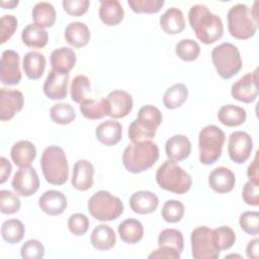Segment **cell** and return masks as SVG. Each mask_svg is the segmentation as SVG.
<instances>
[{
  "label": "cell",
  "mask_w": 259,
  "mask_h": 259,
  "mask_svg": "<svg viewBox=\"0 0 259 259\" xmlns=\"http://www.w3.org/2000/svg\"><path fill=\"white\" fill-rule=\"evenodd\" d=\"M175 53L182 61L192 62L198 58L200 54V47L197 41L190 38H185L176 44Z\"/></svg>",
  "instance_id": "cell-38"
},
{
  "label": "cell",
  "mask_w": 259,
  "mask_h": 259,
  "mask_svg": "<svg viewBox=\"0 0 259 259\" xmlns=\"http://www.w3.org/2000/svg\"><path fill=\"white\" fill-rule=\"evenodd\" d=\"M0 28H1L0 44H4L6 40H8L14 34V32L17 28L16 17L11 14L3 15L0 20Z\"/></svg>",
  "instance_id": "cell-49"
},
{
  "label": "cell",
  "mask_w": 259,
  "mask_h": 259,
  "mask_svg": "<svg viewBox=\"0 0 259 259\" xmlns=\"http://www.w3.org/2000/svg\"><path fill=\"white\" fill-rule=\"evenodd\" d=\"M40 209L49 215H59L65 211L68 202L67 197L61 191L47 190L38 199Z\"/></svg>",
  "instance_id": "cell-18"
},
{
  "label": "cell",
  "mask_w": 259,
  "mask_h": 259,
  "mask_svg": "<svg viewBox=\"0 0 259 259\" xmlns=\"http://www.w3.org/2000/svg\"><path fill=\"white\" fill-rule=\"evenodd\" d=\"M89 219L83 213H73L68 220L69 231L75 236H83L89 228Z\"/></svg>",
  "instance_id": "cell-48"
},
{
  "label": "cell",
  "mask_w": 259,
  "mask_h": 259,
  "mask_svg": "<svg viewBox=\"0 0 259 259\" xmlns=\"http://www.w3.org/2000/svg\"><path fill=\"white\" fill-rule=\"evenodd\" d=\"M188 20L196 37L205 45L213 44L223 36L224 25L221 17L211 13L205 5H193L189 9Z\"/></svg>",
  "instance_id": "cell-1"
},
{
  "label": "cell",
  "mask_w": 259,
  "mask_h": 259,
  "mask_svg": "<svg viewBox=\"0 0 259 259\" xmlns=\"http://www.w3.org/2000/svg\"><path fill=\"white\" fill-rule=\"evenodd\" d=\"M79 109L82 115L88 119H100L107 115V108L104 98H101L100 100L85 99L80 103Z\"/></svg>",
  "instance_id": "cell-37"
},
{
  "label": "cell",
  "mask_w": 259,
  "mask_h": 259,
  "mask_svg": "<svg viewBox=\"0 0 259 259\" xmlns=\"http://www.w3.org/2000/svg\"><path fill=\"white\" fill-rule=\"evenodd\" d=\"M12 171V166L10 162L5 158H0V183L3 184L9 177L10 173Z\"/></svg>",
  "instance_id": "cell-53"
},
{
  "label": "cell",
  "mask_w": 259,
  "mask_h": 259,
  "mask_svg": "<svg viewBox=\"0 0 259 259\" xmlns=\"http://www.w3.org/2000/svg\"><path fill=\"white\" fill-rule=\"evenodd\" d=\"M212 231H213V240L220 252L223 250L230 249L234 245L236 241V234L233 231V229L227 226H222Z\"/></svg>",
  "instance_id": "cell-42"
},
{
  "label": "cell",
  "mask_w": 259,
  "mask_h": 259,
  "mask_svg": "<svg viewBox=\"0 0 259 259\" xmlns=\"http://www.w3.org/2000/svg\"><path fill=\"white\" fill-rule=\"evenodd\" d=\"M50 63L53 70L69 73L76 64V54L73 49L62 47L51 53Z\"/></svg>",
  "instance_id": "cell-25"
},
{
  "label": "cell",
  "mask_w": 259,
  "mask_h": 259,
  "mask_svg": "<svg viewBox=\"0 0 259 259\" xmlns=\"http://www.w3.org/2000/svg\"><path fill=\"white\" fill-rule=\"evenodd\" d=\"M18 1L16 0H11V1H2L1 2V6L4 8V9H13L15 6L18 5Z\"/></svg>",
  "instance_id": "cell-56"
},
{
  "label": "cell",
  "mask_w": 259,
  "mask_h": 259,
  "mask_svg": "<svg viewBox=\"0 0 259 259\" xmlns=\"http://www.w3.org/2000/svg\"><path fill=\"white\" fill-rule=\"evenodd\" d=\"M20 255L24 259H41L45 256V247L38 240L31 239L21 246Z\"/></svg>",
  "instance_id": "cell-47"
},
{
  "label": "cell",
  "mask_w": 259,
  "mask_h": 259,
  "mask_svg": "<svg viewBox=\"0 0 259 259\" xmlns=\"http://www.w3.org/2000/svg\"><path fill=\"white\" fill-rule=\"evenodd\" d=\"M24 233V226L22 222L17 219H10L2 224L1 236L3 240L9 244L19 243L22 240Z\"/></svg>",
  "instance_id": "cell-36"
},
{
  "label": "cell",
  "mask_w": 259,
  "mask_h": 259,
  "mask_svg": "<svg viewBox=\"0 0 259 259\" xmlns=\"http://www.w3.org/2000/svg\"><path fill=\"white\" fill-rule=\"evenodd\" d=\"M128 6L136 13H157L165 4L164 0H127Z\"/></svg>",
  "instance_id": "cell-44"
},
{
  "label": "cell",
  "mask_w": 259,
  "mask_h": 259,
  "mask_svg": "<svg viewBox=\"0 0 259 259\" xmlns=\"http://www.w3.org/2000/svg\"><path fill=\"white\" fill-rule=\"evenodd\" d=\"M160 26L168 34H177L185 28V19L179 8H168L160 16Z\"/></svg>",
  "instance_id": "cell-26"
},
{
  "label": "cell",
  "mask_w": 259,
  "mask_h": 259,
  "mask_svg": "<svg viewBox=\"0 0 259 259\" xmlns=\"http://www.w3.org/2000/svg\"><path fill=\"white\" fill-rule=\"evenodd\" d=\"M247 175L250 181H253L255 183H259V170H258V155L256 153L254 160L249 165L247 169Z\"/></svg>",
  "instance_id": "cell-54"
},
{
  "label": "cell",
  "mask_w": 259,
  "mask_h": 259,
  "mask_svg": "<svg viewBox=\"0 0 259 259\" xmlns=\"http://www.w3.org/2000/svg\"><path fill=\"white\" fill-rule=\"evenodd\" d=\"M95 136L97 140L105 146L116 145L122 137L121 124L114 120L108 119L101 122L95 130Z\"/></svg>",
  "instance_id": "cell-24"
},
{
  "label": "cell",
  "mask_w": 259,
  "mask_h": 259,
  "mask_svg": "<svg viewBox=\"0 0 259 259\" xmlns=\"http://www.w3.org/2000/svg\"><path fill=\"white\" fill-rule=\"evenodd\" d=\"M19 55L15 51L6 50L2 53L0 61V80L4 85H17L21 80L19 69Z\"/></svg>",
  "instance_id": "cell-13"
},
{
  "label": "cell",
  "mask_w": 259,
  "mask_h": 259,
  "mask_svg": "<svg viewBox=\"0 0 259 259\" xmlns=\"http://www.w3.org/2000/svg\"><path fill=\"white\" fill-rule=\"evenodd\" d=\"M24 104L23 94L19 90L0 89V118L1 120L11 119L16 112L20 111Z\"/></svg>",
  "instance_id": "cell-17"
},
{
  "label": "cell",
  "mask_w": 259,
  "mask_h": 259,
  "mask_svg": "<svg viewBox=\"0 0 259 259\" xmlns=\"http://www.w3.org/2000/svg\"><path fill=\"white\" fill-rule=\"evenodd\" d=\"M14 191L21 196H30L34 194L39 187V179L34 168H19L11 181Z\"/></svg>",
  "instance_id": "cell-14"
},
{
  "label": "cell",
  "mask_w": 259,
  "mask_h": 259,
  "mask_svg": "<svg viewBox=\"0 0 259 259\" xmlns=\"http://www.w3.org/2000/svg\"><path fill=\"white\" fill-rule=\"evenodd\" d=\"M159 158V148L152 141L132 143L122 154V164L131 173H141L151 168Z\"/></svg>",
  "instance_id": "cell-2"
},
{
  "label": "cell",
  "mask_w": 259,
  "mask_h": 259,
  "mask_svg": "<svg viewBox=\"0 0 259 259\" xmlns=\"http://www.w3.org/2000/svg\"><path fill=\"white\" fill-rule=\"evenodd\" d=\"M213 66L223 79H231L242 69V59L236 46L231 42H223L211 52Z\"/></svg>",
  "instance_id": "cell-8"
},
{
  "label": "cell",
  "mask_w": 259,
  "mask_h": 259,
  "mask_svg": "<svg viewBox=\"0 0 259 259\" xmlns=\"http://www.w3.org/2000/svg\"><path fill=\"white\" fill-rule=\"evenodd\" d=\"M242 197L245 203L253 206L259 205V183L248 181L245 183L242 191Z\"/></svg>",
  "instance_id": "cell-51"
},
{
  "label": "cell",
  "mask_w": 259,
  "mask_h": 259,
  "mask_svg": "<svg viewBox=\"0 0 259 259\" xmlns=\"http://www.w3.org/2000/svg\"><path fill=\"white\" fill-rule=\"evenodd\" d=\"M235 183V174L232 170L224 166L213 169L208 175V184L210 188L218 193H227L232 191Z\"/></svg>",
  "instance_id": "cell-20"
},
{
  "label": "cell",
  "mask_w": 259,
  "mask_h": 259,
  "mask_svg": "<svg viewBox=\"0 0 259 259\" xmlns=\"http://www.w3.org/2000/svg\"><path fill=\"white\" fill-rule=\"evenodd\" d=\"M11 159L13 163L19 168L30 167L36 156L35 146L29 141H18L16 142L10 151Z\"/></svg>",
  "instance_id": "cell-23"
},
{
  "label": "cell",
  "mask_w": 259,
  "mask_h": 259,
  "mask_svg": "<svg viewBox=\"0 0 259 259\" xmlns=\"http://www.w3.org/2000/svg\"><path fill=\"white\" fill-rule=\"evenodd\" d=\"M90 91V81L85 75H77L71 83V98L76 103H81L86 99V94Z\"/></svg>",
  "instance_id": "cell-43"
},
{
  "label": "cell",
  "mask_w": 259,
  "mask_h": 259,
  "mask_svg": "<svg viewBox=\"0 0 259 259\" xmlns=\"http://www.w3.org/2000/svg\"><path fill=\"white\" fill-rule=\"evenodd\" d=\"M69 73L51 70L44 83V92L52 100H61L68 94Z\"/></svg>",
  "instance_id": "cell-16"
},
{
  "label": "cell",
  "mask_w": 259,
  "mask_h": 259,
  "mask_svg": "<svg viewBox=\"0 0 259 259\" xmlns=\"http://www.w3.org/2000/svg\"><path fill=\"white\" fill-rule=\"evenodd\" d=\"M188 89L183 83H176L169 87L163 96V103L168 109L180 107L187 99Z\"/></svg>",
  "instance_id": "cell-35"
},
{
  "label": "cell",
  "mask_w": 259,
  "mask_h": 259,
  "mask_svg": "<svg viewBox=\"0 0 259 259\" xmlns=\"http://www.w3.org/2000/svg\"><path fill=\"white\" fill-rule=\"evenodd\" d=\"M149 258H166V259H179L180 253L169 246H159L158 249L153 251Z\"/></svg>",
  "instance_id": "cell-52"
},
{
  "label": "cell",
  "mask_w": 259,
  "mask_h": 259,
  "mask_svg": "<svg viewBox=\"0 0 259 259\" xmlns=\"http://www.w3.org/2000/svg\"><path fill=\"white\" fill-rule=\"evenodd\" d=\"M257 1L253 8L246 4H236L229 9L228 12V29L230 34L237 39H248L252 37L258 26Z\"/></svg>",
  "instance_id": "cell-3"
},
{
  "label": "cell",
  "mask_w": 259,
  "mask_h": 259,
  "mask_svg": "<svg viewBox=\"0 0 259 259\" xmlns=\"http://www.w3.org/2000/svg\"><path fill=\"white\" fill-rule=\"evenodd\" d=\"M184 205L181 201L175 200V199H170L167 200L163 207H162V218L164 219L165 222L167 223H178L182 220L184 215Z\"/></svg>",
  "instance_id": "cell-41"
},
{
  "label": "cell",
  "mask_w": 259,
  "mask_h": 259,
  "mask_svg": "<svg viewBox=\"0 0 259 259\" xmlns=\"http://www.w3.org/2000/svg\"><path fill=\"white\" fill-rule=\"evenodd\" d=\"M90 30L88 26L80 21L69 23L65 28L66 41L74 48H83L90 40Z\"/></svg>",
  "instance_id": "cell-28"
},
{
  "label": "cell",
  "mask_w": 259,
  "mask_h": 259,
  "mask_svg": "<svg viewBox=\"0 0 259 259\" xmlns=\"http://www.w3.org/2000/svg\"><path fill=\"white\" fill-rule=\"evenodd\" d=\"M166 155L169 160L180 162L188 158L191 153V143L186 136L175 135L169 138L165 144Z\"/></svg>",
  "instance_id": "cell-21"
},
{
  "label": "cell",
  "mask_w": 259,
  "mask_h": 259,
  "mask_svg": "<svg viewBox=\"0 0 259 259\" xmlns=\"http://www.w3.org/2000/svg\"><path fill=\"white\" fill-rule=\"evenodd\" d=\"M124 11L118 0H101L99 17L101 21L109 26L117 25L123 19Z\"/></svg>",
  "instance_id": "cell-27"
},
{
  "label": "cell",
  "mask_w": 259,
  "mask_h": 259,
  "mask_svg": "<svg viewBox=\"0 0 259 259\" xmlns=\"http://www.w3.org/2000/svg\"><path fill=\"white\" fill-rule=\"evenodd\" d=\"M226 135L223 130L214 124L204 126L198 135L199 161L203 165L215 163L221 155Z\"/></svg>",
  "instance_id": "cell-7"
},
{
  "label": "cell",
  "mask_w": 259,
  "mask_h": 259,
  "mask_svg": "<svg viewBox=\"0 0 259 259\" xmlns=\"http://www.w3.org/2000/svg\"><path fill=\"white\" fill-rule=\"evenodd\" d=\"M246 110L238 105L227 104L222 106L218 112L219 120L227 126H238L245 122Z\"/></svg>",
  "instance_id": "cell-33"
},
{
  "label": "cell",
  "mask_w": 259,
  "mask_h": 259,
  "mask_svg": "<svg viewBox=\"0 0 259 259\" xmlns=\"http://www.w3.org/2000/svg\"><path fill=\"white\" fill-rule=\"evenodd\" d=\"M32 19L41 27H52L56 22V10L49 2H38L32 8Z\"/></svg>",
  "instance_id": "cell-34"
},
{
  "label": "cell",
  "mask_w": 259,
  "mask_h": 259,
  "mask_svg": "<svg viewBox=\"0 0 259 259\" xmlns=\"http://www.w3.org/2000/svg\"><path fill=\"white\" fill-rule=\"evenodd\" d=\"M116 237L114 231L107 225H98L91 233L90 242L99 251H106L115 245Z\"/></svg>",
  "instance_id": "cell-30"
},
{
  "label": "cell",
  "mask_w": 259,
  "mask_h": 259,
  "mask_svg": "<svg viewBox=\"0 0 259 259\" xmlns=\"http://www.w3.org/2000/svg\"><path fill=\"white\" fill-rule=\"evenodd\" d=\"M253 141L251 136L242 131H237L229 136L228 153L231 160L237 164L245 163L252 152Z\"/></svg>",
  "instance_id": "cell-11"
},
{
  "label": "cell",
  "mask_w": 259,
  "mask_h": 259,
  "mask_svg": "<svg viewBox=\"0 0 259 259\" xmlns=\"http://www.w3.org/2000/svg\"><path fill=\"white\" fill-rule=\"evenodd\" d=\"M259 93L258 90V69L254 72L247 73L239 80H237L231 88V94L234 99L244 102L251 103L255 101Z\"/></svg>",
  "instance_id": "cell-12"
},
{
  "label": "cell",
  "mask_w": 259,
  "mask_h": 259,
  "mask_svg": "<svg viewBox=\"0 0 259 259\" xmlns=\"http://www.w3.org/2000/svg\"><path fill=\"white\" fill-rule=\"evenodd\" d=\"M107 108V116L120 118L126 116L133 109V98L123 90H113L104 98Z\"/></svg>",
  "instance_id": "cell-15"
},
{
  "label": "cell",
  "mask_w": 259,
  "mask_h": 259,
  "mask_svg": "<svg viewBox=\"0 0 259 259\" xmlns=\"http://www.w3.org/2000/svg\"><path fill=\"white\" fill-rule=\"evenodd\" d=\"M247 257L250 259H257L259 255V240L257 238L251 240L246 248Z\"/></svg>",
  "instance_id": "cell-55"
},
{
  "label": "cell",
  "mask_w": 259,
  "mask_h": 259,
  "mask_svg": "<svg viewBox=\"0 0 259 259\" xmlns=\"http://www.w3.org/2000/svg\"><path fill=\"white\" fill-rule=\"evenodd\" d=\"M21 39L25 46L31 49H41L49 40L47 30L38 24L31 23L26 25L21 32Z\"/></svg>",
  "instance_id": "cell-31"
},
{
  "label": "cell",
  "mask_w": 259,
  "mask_h": 259,
  "mask_svg": "<svg viewBox=\"0 0 259 259\" xmlns=\"http://www.w3.org/2000/svg\"><path fill=\"white\" fill-rule=\"evenodd\" d=\"M88 211L100 222H109L117 219L123 212L121 200L106 190H99L88 200Z\"/></svg>",
  "instance_id": "cell-9"
},
{
  "label": "cell",
  "mask_w": 259,
  "mask_h": 259,
  "mask_svg": "<svg viewBox=\"0 0 259 259\" xmlns=\"http://www.w3.org/2000/svg\"><path fill=\"white\" fill-rule=\"evenodd\" d=\"M62 5L69 15L81 16L87 12L90 2L88 0H64Z\"/></svg>",
  "instance_id": "cell-50"
},
{
  "label": "cell",
  "mask_w": 259,
  "mask_h": 259,
  "mask_svg": "<svg viewBox=\"0 0 259 259\" xmlns=\"http://www.w3.org/2000/svg\"><path fill=\"white\" fill-rule=\"evenodd\" d=\"M156 181L162 189L176 194L186 193L192 185L190 175L171 160H166L157 169Z\"/></svg>",
  "instance_id": "cell-6"
},
{
  "label": "cell",
  "mask_w": 259,
  "mask_h": 259,
  "mask_svg": "<svg viewBox=\"0 0 259 259\" xmlns=\"http://www.w3.org/2000/svg\"><path fill=\"white\" fill-rule=\"evenodd\" d=\"M20 209V199L19 197L9 191L1 190L0 191V210L4 214H12L17 212Z\"/></svg>",
  "instance_id": "cell-45"
},
{
  "label": "cell",
  "mask_w": 259,
  "mask_h": 259,
  "mask_svg": "<svg viewBox=\"0 0 259 259\" xmlns=\"http://www.w3.org/2000/svg\"><path fill=\"white\" fill-rule=\"evenodd\" d=\"M241 229L249 235L259 234V213L257 211H245L239 218Z\"/></svg>",
  "instance_id": "cell-46"
},
{
  "label": "cell",
  "mask_w": 259,
  "mask_h": 259,
  "mask_svg": "<svg viewBox=\"0 0 259 259\" xmlns=\"http://www.w3.org/2000/svg\"><path fill=\"white\" fill-rule=\"evenodd\" d=\"M94 167L87 160H78L74 164L72 174V185L80 191H85L93 185Z\"/></svg>",
  "instance_id": "cell-19"
},
{
  "label": "cell",
  "mask_w": 259,
  "mask_h": 259,
  "mask_svg": "<svg viewBox=\"0 0 259 259\" xmlns=\"http://www.w3.org/2000/svg\"><path fill=\"white\" fill-rule=\"evenodd\" d=\"M162 113L154 105L140 108L137 118L128 126V138L133 143L150 141L156 135L157 127L162 123Z\"/></svg>",
  "instance_id": "cell-5"
},
{
  "label": "cell",
  "mask_w": 259,
  "mask_h": 259,
  "mask_svg": "<svg viewBox=\"0 0 259 259\" xmlns=\"http://www.w3.org/2000/svg\"><path fill=\"white\" fill-rule=\"evenodd\" d=\"M46 57L39 52H28L22 61V68L30 80L39 79L46 69Z\"/></svg>",
  "instance_id": "cell-29"
},
{
  "label": "cell",
  "mask_w": 259,
  "mask_h": 259,
  "mask_svg": "<svg viewBox=\"0 0 259 259\" xmlns=\"http://www.w3.org/2000/svg\"><path fill=\"white\" fill-rule=\"evenodd\" d=\"M190 242L192 256L195 259H217L220 256L213 240V231L208 227L195 228L191 232Z\"/></svg>",
  "instance_id": "cell-10"
},
{
  "label": "cell",
  "mask_w": 259,
  "mask_h": 259,
  "mask_svg": "<svg viewBox=\"0 0 259 259\" xmlns=\"http://www.w3.org/2000/svg\"><path fill=\"white\" fill-rule=\"evenodd\" d=\"M159 205L158 196L148 190H139L130 198L132 210L139 214H148L156 210Z\"/></svg>",
  "instance_id": "cell-22"
},
{
  "label": "cell",
  "mask_w": 259,
  "mask_h": 259,
  "mask_svg": "<svg viewBox=\"0 0 259 259\" xmlns=\"http://www.w3.org/2000/svg\"><path fill=\"white\" fill-rule=\"evenodd\" d=\"M118 235L122 242L126 244H136L144 236V227L136 219H126L118 225Z\"/></svg>",
  "instance_id": "cell-32"
},
{
  "label": "cell",
  "mask_w": 259,
  "mask_h": 259,
  "mask_svg": "<svg viewBox=\"0 0 259 259\" xmlns=\"http://www.w3.org/2000/svg\"><path fill=\"white\" fill-rule=\"evenodd\" d=\"M158 245L169 246L181 253L184 248L183 235L180 231L176 229H165L159 234Z\"/></svg>",
  "instance_id": "cell-40"
},
{
  "label": "cell",
  "mask_w": 259,
  "mask_h": 259,
  "mask_svg": "<svg viewBox=\"0 0 259 259\" xmlns=\"http://www.w3.org/2000/svg\"><path fill=\"white\" fill-rule=\"evenodd\" d=\"M50 116L55 123L69 124L75 119L76 113L69 103H57L50 109Z\"/></svg>",
  "instance_id": "cell-39"
},
{
  "label": "cell",
  "mask_w": 259,
  "mask_h": 259,
  "mask_svg": "<svg viewBox=\"0 0 259 259\" xmlns=\"http://www.w3.org/2000/svg\"><path fill=\"white\" fill-rule=\"evenodd\" d=\"M40 167L47 182L53 185H63L69 177V165L64 150L58 146L45 149L40 159Z\"/></svg>",
  "instance_id": "cell-4"
}]
</instances>
